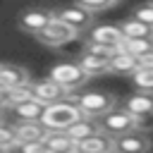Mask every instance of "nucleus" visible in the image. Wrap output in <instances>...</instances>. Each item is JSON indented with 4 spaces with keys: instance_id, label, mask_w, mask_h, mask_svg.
I'll return each instance as SVG.
<instances>
[{
    "instance_id": "f03ea898",
    "label": "nucleus",
    "mask_w": 153,
    "mask_h": 153,
    "mask_svg": "<svg viewBox=\"0 0 153 153\" xmlns=\"http://www.w3.org/2000/svg\"><path fill=\"white\" fill-rule=\"evenodd\" d=\"M74 103L79 105L84 117L91 120H103L105 115H110L112 110H117V98L108 91H86L81 96H74Z\"/></svg>"
},
{
    "instance_id": "5701e85b",
    "label": "nucleus",
    "mask_w": 153,
    "mask_h": 153,
    "mask_svg": "<svg viewBox=\"0 0 153 153\" xmlns=\"http://www.w3.org/2000/svg\"><path fill=\"white\" fill-rule=\"evenodd\" d=\"M136 93H153V69H139L131 76Z\"/></svg>"
},
{
    "instance_id": "dca6fc26",
    "label": "nucleus",
    "mask_w": 153,
    "mask_h": 153,
    "mask_svg": "<svg viewBox=\"0 0 153 153\" xmlns=\"http://www.w3.org/2000/svg\"><path fill=\"white\" fill-rule=\"evenodd\" d=\"M120 29H122L127 41H153V26H148V24H143L139 19L129 17V19H124L120 24Z\"/></svg>"
},
{
    "instance_id": "2eb2a0df",
    "label": "nucleus",
    "mask_w": 153,
    "mask_h": 153,
    "mask_svg": "<svg viewBox=\"0 0 153 153\" xmlns=\"http://www.w3.org/2000/svg\"><path fill=\"white\" fill-rule=\"evenodd\" d=\"M110 72L122 74V76H134L139 72V60L134 55H129L127 50H117L115 57L110 60Z\"/></svg>"
},
{
    "instance_id": "393cba45",
    "label": "nucleus",
    "mask_w": 153,
    "mask_h": 153,
    "mask_svg": "<svg viewBox=\"0 0 153 153\" xmlns=\"http://www.w3.org/2000/svg\"><path fill=\"white\" fill-rule=\"evenodd\" d=\"M129 55H134L136 60L139 57H146L148 53H153V41H124V48Z\"/></svg>"
},
{
    "instance_id": "412c9836",
    "label": "nucleus",
    "mask_w": 153,
    "mask_h": 153,
    "mask_svg": "<svg viewBox=\"0 0 153 153\" xmlns=\"http://www.w3.org/2000/svg\"><path fill=\"white\" fill-rule=\"evenodd\" d=\"M79 65H81V69L88 74V79L110 72V62H108V60H100V57H93V55H86V53L79 55Z\"/></svg>"
},
{
    "instance_id": "ddd939ff",
    "label": "nucleus",
    "mask_w": 153,
    "mask_h": 153,
    "mask_svg": "<svg viewBox=\"0 0 153 153\" xmlns=\"http://www.w3.org/2000/svg\"><path fill=\"white\" fill-rule=\"evenodd\" d=\"M43 143H45L48 153H76V146H79L67 131H48Z\"/></svg>"
},
{
    "instance_id": "a211bd4d",
    "label": "nucleus",
    "mask_w": 153,
    "mask_h": 153,
    "mask_svg": "<svg viewBox=\"0 0 153 153\" xmlns=\"http://www.w3.org/2000/svg\"><path fill=\"white\" fill-rule=\"evenodd\" d=\"M67 134H69L76 143H81V141H86V139H91V136H96V134H103V129H100V122H98V120L81 117L74 127L67 129Z\"/></svg>"
},
{
    "instance_id": "a878e982",
    "label": "nucleus",
    "mask_w": 153,
    "mask_h": 153,
    "mask_svg": "<svg viewBox=\"0 0 153 153\" xmlns=\"http://www.w3.org/2000/svg\"><path fill=\"white\" fill-rule=\"evenodd\" d=\"M81 53H86V55H93V57H100V60H108V62H110V60L115 57V53H117V50H110V48H103V45H96V43H88V41H86Z\"/></svg>"
},
{
    "instance_id": "f3484780",
    "label": "nucleus",
    "mask_w": 153,
    "mask_h": 153,
    "mask_svg": "<svg viewBox=\"0 0 153 153\" xmlns=\"http://www.w3.org/2000/svg\"><path fill=\"white\" fill-rule=\"evenodd\" d=\"M14 127H17L19 143H36L48 136V129L43 127V122H17Z\"/></svg>"
},
{
    "instance_id": "f257e3e1",
    "label": "nucleus",
    "mask_w": 153,
    "mask_h": 153,
    "mask_svg": "<svg viewBox=\"0 0 153 153\" xmlns=\"http://www.w3.org/2000/svg\"><path fill=\"white\" fill-rule=\"evenodd\" d=\"M81 117L84 115H81L79 105L74 103V98H69V100H62V103H55V105L45 108V115H43L41 122L48 131H67Z\"/></svg>"
},
{
    "instance_id": "9d476101",
    "label": "nucleus",
    "mask_w": 153,
    "mask_h": 153,
    "mask_svg": "<svg viewBox=\"0 0 153 153\" xmlns=\"http://www.w3.org/2000/svg\"><path fill=\"white\" fill-rule=\"evenodd\" d=\"M31 86V74L26 67L2 62L0 65V88H26Z\"/></svg>"
},
{
    "instance_id": "9b49d317",
    "label": "nucleus",
    "mask_w": 153,
    "mask_h": 153,
    "mask_svg": "<svg viewBox=\"0 0 153 153\" xmlns=\"http://www.w3.org/2000/svg\"><path fill=\"white\" fill-rule=\"evenodd\" d=\"M151 146H153L151 136L141 131H131L115 139V153H148Z\"/></svg>"
},
{
    "instance_id": "4468645a",
    "label": "nucleus",
    "mask_w": 153,
    "mask_h": 153,
    "mask_svg": "<svg viewBox=\"0 0 153 153\" xmlns=\"http://www.w3.org/2000/svg\"><path fill=\"white\" fill-rule=\"evenodd\" d=\"M76 153H115V139L103 134H96L76 146Z\"/></svg>"
},
{
    "instance_id": "423d86ee",
    "label": "nucleus",
    "mask_w": 153,
    "mask_h": 153,
    "mask_svg": "<svg viewBox=\"0 0 153 153\" xmlns=\"http://www.w3.org/2000/svg\"><path fill=\"white\" fill-rule=\"evenodd\" d=\"M124 33L120 29V24H100V26H93L88 31V43H96V45H103V48H110V50H122L124 48Z\"/></svg>"
},
{
    "instance_id": "aec40b11",
    "label": "nucleus",
    "mask_w": 153,
    "mask_h": 153,
    "mask_svg": "<svg viewBox=\"0 0 153 153\" xmlns=\"http://www.w3.org/2000/svg\"><path fill=\"white\" fill-rule=\"evenodd\" d=\"M29 98H33L31 86H26V88H0V105H2V110H12L14 105H19V103H24Z\"/></svg>"
},
{
    "instance_id": "bb28decb",
    "label": "nucleus",
    "mask_w": 153,
    "mask_h": 153,
    "mask_svg": "<svg viewBox=\"0 0 153 153\" xmlns=\"http://www.w3.org/2000/svg\"><path fill=\"white\" fill-rule=\"evenodd\" d=\"M131 19H139L148 26H153V2H146V5H139L131 10Z\"/></svg>"
},
{
    "instance_id": "6e6552de",
    "label": "nucleus",
    "mask_w": 153,
    "mask_h": 153,
    "mask_svg": "<svg viewBox=\"0 0 153 153\" xmlns=\"http://www.w3.org/2000/svg\"><path fill=\"white\" fill-rule=\"evenodd\" d=\"M76 36H79V33H76L74 29H69L65 22L53 19V22H50V26H48L43 33H38V36H36V41H38V43H43V45H48V48H62V45L72 43Z\"/></svg>"
},
{
    "instance_id": "cd10ccee",
    "label": "nucleus",
    "mask_w": 153,
    "mask_h": 153,
    "mask_svg": "<svg viewBox=\"0 0 153 153\" xmlns=\"http://www.w3.org/2000/svg\"><path fill=\"white\" fill-rule=\"evenodd\" d=\"M136 131L151 134V131H153V115H141V117H136Z\"/></svg>"
},
{
    "instance_id": "b1692460",
    "label": "nucleus",
    "mask_w": 153,
    "mask_h": 153,
    "mask_svg": "<svg viewBox=\"0 0 153 153\" xmlns=\"http://www.w3.org/2000/svg\"><path fill=\"white\" fill-rule=\"evenodd\" d=\"M81 10H86L88 14H98V12H108L117 5V0H79L76 2Z\"/></svg>"
},
{
    "instance_id": "20e7f679",
    "label": "nucleus",
    "mask_w": 153,
    "mask_h": 153,
    "mask_svg": "<svg viewBox=\"0 0 153 153\" xmlns=\"http://www.w3.org/2000/svg\"><path fill=\"white\" fill-rule=\"evenodd\" d=\"M98 122H100V129H103L108 136H112V139H120V136H124V134L136 131V117H134L129 110H124V108L112 110L110 115H105V117L98 120Z\"/></svg>"
},
{
    "instance_id": "6ab92c4d",
    "label": "nucleus",
    "mask_w": 153,
    "mask_h": 153,
    "mask_svg": "<svg viewBox=\"0 0 153 153\" xmlns=\"http://www.w3.org/2000/svg\"><path fill=\"white\" fill-rule=\"evenodd\" d=\"M122 108L129 110L134 117L153 115V93H131V96L122 103Z\"/></svg>"
},
{
    "instance_id": "c85d7f7f",
    "label": "nucleus",
    "mask_w": 153,
    "mask_h": 153,
    "mask_svg": "<svg viewBox=\"0 0 153 153\" xmlns=\"http://www.w3.org/2000/svg\"><path fill=\"white\" fill-rule=\"evenodd\" d=\"M17 153H48V148H45L43 141H36V143H19Z\"/></svg>"
},
{
    "instance_id": "1a4fd4ad",
    "label": "nucleus",
    "mask_w": 153,
    "mask_h": 153,
    "mask_svg": "<svg viewBox=\"0 0 153 153\" xmlns=\"http://www.w3.org/2000/svg\"><path fill=\"white\" fill-rule=\"evenodd\" d=\"M53 17L60 19V22H65L76 33H81L84 29H88L91 22H93V14H88L86 10H81L76 2L74 5H67V7H60V10H53Z\"/></svg>"
},
{
    "instance_id": "c756f323",
    "label": "nucleus",
    "mask_w": 153,
    "mask_h": 153,
    "mask_svg": "<svg viewBox=\"0 0 153 153\" xmlns=\"http://www.w3.org/2000/svg\"><path fill=\"white\" fill-rule=\"evenodd\" d=\"M139 69H153V53H148L146 57H139Z\"/></svg>"
},
{
    "instance_id": "4be33fe9",
    "label": "nucleus",
    "mask_w": 153,
    "mask_h": 153,
    "mask_svg": "<svg viewBox=\"0 0 153 153\" xmlns=\"http://www.w3.org/2000/svg\"><path fill=\"white\" fill-rule=\"evenodd\" d=\"M0 146H2V153H12V151L19 148L17 127L10 124L7 120H2V124H0Z\"/></svg>"
},
{
    "instance_id": "f8f14e48",
    "label": "nucleus",
    "mask_w": 153,
    "mask_h": 153,
    "mask_svg": "<svg viewBox=\"0 0 153 153\" xmlns=\"http://www.w3.org/2000/svg\"><path fill=\"white\" fill-rule=\"evenodd\" d=\"M12 112H14L17 122H41V120H43V115H45V105H43V103H38L36 98H29V100H24V103L14 105V108H12Z\"/></svg>"
},
{
    "instance_id": "39448f33",
    "label": "nucleus",
    "mask_w": 153,
    "mask_h": 153,
    "mask_svg": "<svg viewBox=\"0 0 153 153\" xmlns=\"http://www.w3.org/2000/svg\"><path fill=\"white\" fill-rule=\"evenodd\" d=\"M53 19H55V17H53V12H50V10L31 7V10H24V12L17 17V24H19V29H22V31L38 36V33H43V31L50 26V22H53Z\"/></svg>"
},
{
    "instance_id": "7ed1b4c3",
    "label": "nucleus",
    "mask_w": 153,
    "mask_h": 153,
    "mask_svg": "<svg viewBox=\"0 0 153 153\" xmlns=\"http://www.w3.org/2000/svg\"><path fill=\"white\" fill-rule=\"evenodd\" d=\"M48 79H53L55 84H60L65 91H76L79 86H84L88 81V74L81 69L79 62H57L50 67V74Z\"/></svg>"
},
{
    "instance_id": "0eeeda50",
    "label": "nucleus",
    "mask_w": 153,
    "mask_h": 153,
    "mask_svg": "<svg viewBox=\"0 0 153 153\" xmlns=\"http://www.w3.org/2000/svg\"><path fill=\"white\" fill-rule=\"evenodd\" d=\"M31 91H33V98L38 103H43L45 108L55 105V103H62V100H69L74 98L69 91H65L60 84H55L53 79H41V81H33L31 84Z\"/></svg>"
}]
</instances>
